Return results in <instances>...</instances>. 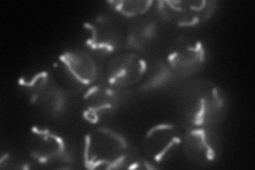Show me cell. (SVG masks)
<instances>
[{"mask_svg":"<svg viewBox=\"0 0 255 170\" xmlns=\"http://www.w3.org/2000/svg\"><path fill=\"white\" fill-rule=\"evenodd\" d=\"M167 60L175 74L193 75L201 68L205 61L203 44L197 38L179 37L169 47Z\"/></svg>","mask_w":255,"mask_h":170,"instance_id":"52a82bcc","label":"cell"},{"mask_svg":"<svg viewBox=\"0 0 255 170\" xmlns=\"http://www.w3.org/2000/svg\"><path fill=\"white\" fill-rule=\"evenodd\" d=\"M28 148L31 157L45 166L69 163L66 144L61 136L44 127H32Z\"/></svg>","mask_w":255,"mask_h":170,"instance_id":"3957f363","label":"cell"},{"mask_svg":"<svg viewBox=\"0 0 255 170\" xmlns=\"http://www.w3.org/2000/svg\"><path fill=\"white\" fill-rule=\"evenodd\" d=\"M55 68H58L63 82L76 88H83L93 84L98 76V70L92 56L81 50L62 53Z\"/></svg>","mask_w":255,"mask_h":170,"instance_id":"5b68a950","label":"cell"},{"mask_svg":"<svg viewBox=\"0 0 255 170\" xmlns=\"http://www.w3.org/2000/svg\"><path fill=\"white\" fill-rule=\"evenodd\" d=\"M216 3L196 0H166L158 2L164 18L179 27H195L210 18Z\"/></svg>","mask_w":255,"mask_h":170,"instance_id":"8992f818","label":"cell"},{"mask_svg":"<svg viewBox=\"0 0 255 170\" xmlns=\"http://www.w3.org/2000/svg\"><path fill=\"white\" fill-rule=\"evenodd\" d=\"M186 158L198 165L214 163L218 156L217 141L207 128H190L183 136Z\"/></svg>","mask_w":255,"mask_h":170,"instance_id":"8fae6325","label":"cell"},{"mask_svg":"<svg viewBox=\"0 0 255 170\" xmlns=\"http://www.w3.org/2000/svg\"><path fill=\"white\" fill-rule=\"evenodd\" d=\"M83 27L91 32L86 39L87 46L98 55H109L117 50L121 36L109 20L101 18L96 22H85Z\"/></svg>","mask_w":255,"mask_h":170,"instance_id":"7c38bea8","label":"cell"},{"mask_svg":"<svg viewBox=\"0 0 255 170\" xmlns=\"http://www.w3.org/2000/svg\"><path fill=\"white\" fill-rule=\"evenodd\" d=\"M180 129L169 124H159L152 127L143 139V151L151 164H163L168 161L183 143Z\"/></svg>","mask_w":255,"mask_h":170,"instance_id":"277c9868","label":"cell"},{"mask_svg":"<svg viewBox=\"0 0 255 170\" xmlns=\"http://www.w3.org/2000/svg\"><path fill=\"white\" fill-rule=\"evenodd\" d=\"M129 158V145L115 131L98 128L85 135L83 162L86 168H126Z\"/></svg>","mask_w":255,"mask_h":170,"instance_id":"7a4b0ae2","label":"cell"},{"mask_svg":"<svg viewBox=\"0 0 255 170\" xmlns=\"http://www.w3.org/2000/svg\"><path fill=\"white\" fill-rule=\"evenodd\" d=\"M146 70L145 60L136 53L125 52L116 54L109 61L106 76L110 85L127 87L137 84Z\"/></svg>","mask_w":255,"mask_h":170,"instance_id":"ba28073f","label":"cell"},{"mask_svg":"<svg viewBox=\"0 0 255 170\" xmlns=\"http://www.w3.org/2000/svg\"><path fill=\"white\" fill-rule=\"evenodd\" d=\"M110 3L115 11L127 17L145 14L152 5V1L149 0H123V1H112Z\"/></svg>","mask_w":255,"mask_h":170,"instance_id":"4fadbf2b","label":"cell"},{"mask_svg":"<svg viewBox=\"0 0 255 170\" xmlns=\"http://www.w3.org/2000/svg\"><path fill=\"white\" fill-rule=\"evenodd\" d=\"M118 105L119 97L113 87L96 84L83 96V117L91 124H100L114 115Z\"/></svg>","mask_w":255,"mask_h":170,"instance_id":"30bf717a","label":"cell"},{"mask_svg":"<svg viewBox=\"0 0 255 170\" xmlns=\"http://www.w3.org/2000/svg\"><path fill=\"white\" fill-rule=\"evenodd\" d=\"M179 108L191 128H209L220 120L225 101L216 84L207 80H196L182 90Z\"/></svg>","mask_w":255,"mask_h":170,"instance_id":"6da1fadb","label":"cell"},{"mask_svg":"<svg viewBox=\"0 0 255 170\" xmlns=\"http://www.w3.org/2000/svg\"><path fill=\"white\" fill-rule=\"evenodd\" d=\"M18 85L29 96L31 102L42 103L51 111L62 110L65 96L50 79L47 71H39L31 76H22Z\"/></svg>","mask_w":255,"mask_h":170,"instance_id":"9c48e42d","label":"cell"}]
</instances>
